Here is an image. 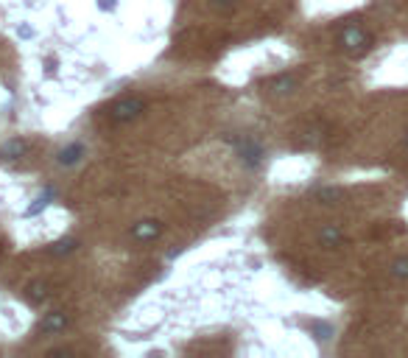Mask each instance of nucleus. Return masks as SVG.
Listing matches in <instances>:
<instances>
[{"mask_svg":"<svg viewBox=\"0 0 408 358\" xmlns=\"http://www.w3.org/2000/svg\"><path fill=\"white\" fill-rule=\"evenodd\" d=\"M81 154H84V146L81 143H73V146H67V149L59 151V163L62 165H76L81 160Z\"/></svg>","mask_w":408,"mask_h":358,"instance_id":"nucleus-8","label":"nucleus"},{"mask_svg":"<svg viewBox=\"0 0 408 358\" xmlns=\"http://www.w3.org/2000/svg\"><path fill=\"white\" fill-rule=\"evenodd\" d=\"M98 6H101V8H104V11H107V8H115V0H101V3H98Z\"/></svg>","mask_w":408,"mask_h":358,"instance_id":"nucleus-15","label":"nucleus"},{"mask_svg":"<svg viewBox=\"0 0 408 358\" xmlns=\"http://www.w3.org/2000/svg\"><path fill=\"white\" fill-rule=\"evenodd\" d=\"M339 196H341V193H339V191H333V188H327V191H319V199H322L325 205H333Z\"/></svg>","mask_w":408,"mask_h":358,"instance_id":"nucleus-14","label":"nucleus"},{"mask_svg":"<svg viewBox=\"0 0 408 358\" xmlns=\"http://www.w3.org/2000/svg\"><path fill=\"white\" fill-rule=\"evenodd\" d=\"M146 112V101L143 98H121V101H115L112 106H109V118L115 121V123H126V121H135V118H140Z\"/></svg>","mask_w":408,"mask_h":358,"instance_id":"nucleus-2","label":"nucleus"},{"mask_svg":"<svg viewBox=\"0 0 408 358\" xmlns=\"http://www.w3.org/2000/svg\"><path fill=\"white\" fill-rule=\"evenodd\" d=\"M389 277L406 283L408 280V255H397V258L389 263Z\"/></svg>","mask_w":408,"mask_h":358,"instance_id":"nucleus-7","label":"nucleus"},{"mask_svg":"<svg viewBox=\"0 0 408 358\" xmlns=\"http://www.w3.org/2000/svg\"><path fill=\"white\" fill-rule=\"evenodd\" d=\"M22 151H25V143L22 140H11V143H6L0 149V160H17Z\"/></svg>","mask_w":408,"mask_h":358,"instance_id":"nucleus-10","label":"nucleus"},{"mask_svg":"<svg viewBox=\"0 0 408 358\" xmlns=\"http://www.w3.org/2000/svg\"><path fill=\"white\" fill-rule=\"evenodd\" d=\"M266 87H268L271 92H291V90L297 87V78H294V76H280V78H271Z\"/></svg>","mask_w":408,"mask_h":358,"instance_id":"nucleus-9","label":"nucleus"},{"mask_svg":"<svg viewBox=\"0 0 408 358\" xmlns=\"http://www.w3.org/2000/svg\"><path fill=\"white\" fill-rule=\"evenodd\" d=\"M67 322H70V317H67L64 311H50V314L42 317L39 331H42L45 336H53V333H62V331L67 328Z\"/></svg>","mask_w":408,"mask_h":358,"instance_id":"nucleus-5","label":"nucleus"},{"mask_svg":"<svg viewBox=\"0 0 408 358\" xmlns=\"http://www.w3.org/2000/svg\"><path fill=\"white\" fill-rule=\"evenodd\" d=\"M163 235V224L157 219H143L132 227V238L140 241V244H149V241H157Z\"/></svg>","mask_w":408,"mask_h":358,"instance_id":"nucleus-3","label":"nucleus"},{"mask_svg":"<svg viewBox=\"0 0 408 358\" xmlns=\"http://www.w3.org/2000/svg\"><path fill=\"white\" fill-rule=\"evenodd\" d=\"M341 241H344V227L341 224H325L319 230V247L333 249V247H341Z\"/></svg>","mask_w":408,"mask_h":358,"instance_id":"nucleus-6","label":"nucleus"},{"mask_svg":"<svg viewBox=\"0 0 408 358\" xmlns=\"http://www.w3.org/2000/svg\"><path fill=\"white\" fill-rule=\"evenodd\" d=\"M45 291H48L45 283H34V286L28 289V300H31V303H39V300H45Z\"/></svg>","mask_w":408,"mask_h":358,"instance_id":"nucleus-12","label":"nucleus"},{"mask_svg":"<svg viewBox=\"0 0 408 358\" xmlns=\"http://www.w3.org/2000/svg\"><path fill=\"white\" fill-rule=\"evenodd\" d=\"M210 6H212L215 11H232V8L238 6V0H210Z\"/></svg>","mask_w":408,"mask_h":358,"instance_id":"nucleus-13","label":"nucleus"},{"mask_svg":"<svg viewBox=\"0 0 408 358\" xmlns=\"http://www.w3.org/2000/svg\"><path fill=\"white\" fill-rule=\"evenodd\" d=\"M73 249H76V241H73V238H64V241H59V244L50 247V255H67V252H73Z\"/></svg>","mask_w":408,"mask_h":358,"instance_id":"nucleus-11","label":"nucleus"},{"mask_svg":"<svg viewBox=\"0 0 408 358\" xmlns=\"http://www.w3.org/2000/svg\"><path fill=\"white\" fill-rule=\"evenodd\" d=\"M406 151H408V135H406Z\"/></svg>","mask_w":408,"mask_h":358,"instance_id":"nucleus-16","label":"nucleus"},{"mask_svg":"<svg viewBox=\"0 0 408 358\" xmlns=\"http://www.w3.org/2000/svg\"><path fill=\"white\" fill-rule=\"evenodd\" d=\"M238 157L246 168H257L263 163V149L254 143V140H240L238 143Z\"/></svg>","mask_w":408,"mask_h":358,"instance_id":"nucleus-4","label":"nucleus"},{"mask_svg":"<svg viewBox=\"0 0 408 358\" xmlns=\"http://www.w3.org/2000/svg\"><path fill=\"white\" fill-rule=\"evenodd\" d=\"M339 45H341V50L350 53V56H364V53L372 48V34H369L364 25L350 22V25H344V28L339 31Z\"/></svg>","mask_w":408,"mask_h":358,"instance_id":"nucleus-1","label":"nucleus"}]
</instances>
